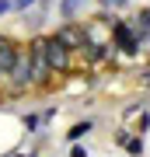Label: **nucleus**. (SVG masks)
I'll return each instance as SVG.
<instances>
[{
	"instance_id": "nucleus-6",
	"label": "nucleus",
	"mask_w": 150,
	"mask_h": 157,
	"mask_svg": "<svg viewBox=\"0 0 150 157\" xmlns=\"http://www.w3.org/2000/svg\"><path fill=\"white\" fill-rule=\"evenodd\" d=\"M87 7H91V0H60L56 11H60L63 21H80V17L87 14Z\"/></svg>"
},
{
	"instance_id": "nucleus-2",
	"label": "nucleus",
	"mask_w": 150,
	"mask_h": 157,
	"mask_svg": "<svg viewBox=\"0 0 150 157\" xmlns=\"http://www.w3.org/2000/svg\"><path fill=\"white\" fill-rule=\"evenodd\" d=\"M70 59H73V49L63 39L49 35V42H45V63H49V70L52 73H67L70 70Z\"/></svg>"
},
{
	"instance_id": "nucleus-12",
	"label": "nucleus",
	"mask_w": 150,
	"mask_h": 157,
	"mask_svg": "<svg viewBox=\"0 0 150 157\" xmlns=\"http://www.w3.org/2000/svg\"><path fill=\"white\" fill-rule=\"evenodd\" d=\"M70 157H87V150H84V147H73V154Z\"/></svg>"
},
{
	"instance_id": "nucleus-9",
	"label": "nucleus",
	"mask_w": 150,
	"mask_h": 157,
	"mask_svg": "<svg viewBox=\"0 0 150 157\" xmlns=\"http://www.w3.org/2000/svg\"><path fill=\"white\" fill-rule=\"evenodd\" d=\"M39 0H14V11H28V7H35Z\"/></svg>"
},
{
	"instance_id": "nucleus-13",
	"label": "nucleus",
	"mask_w": 150,
	"mask_h": 157,
	"mask_svg": "<svg viewBox=\"0 0 150 157\" xmlns=\"http://www.w3.org/2000/svg\"><path fill=\"white\" fill-rule=\"evenodd\" d=\"M143 84H147V87H150V70H147V73H143Z\"/></svg>"
},
{
	"instance_id": "nucleus-1",
	"label": "nucleus",
	"mask_w": 150,
	"mask_h": 157,
	"mask_svg": "<svg viewBox=\"0 0 150 157\" xmlns=\"http://www.w3.org/2000/svg\"><path fill=\"white\" fill-rule=\"evenodd\" d=\"M112 49L126 52V56H136L140 52V32L133 28V21L115 17V25H112Z\"/></svg>"
},
{
	"instance_id": "nucleus-8",
	"label": "nucleus",
	"mask_w": 150,
	"mask_h": 157,
	"mask_svg": "<svg viewBox=\"0 0 150 157\" xmlns=\"http://www.w3.org/2000/svg\"><path fill=\"white\" fill-rule=\"evenodd\" d=\"M87 129H91V122H77V126H73V129H70L67 136H70V140H80V136L87 133Z\"/></svg>"
},
{
	"instance_id": "nucleus-11",
	"label": "nucleus",
	"mask_w": 150,
	"mask_h": 157,
	"mask_svg": "<svg viewBox=\"0 0 150 157\" xmlns=\"http://www.w3.org/2000/svg\"><path fill=\"white\" fill-rule=\"evenodd\" d=\"M7 11H14V0H0V17H4Z\"/></svg>"
},
{
	"instance_id": "nucleus-3",
	"label": "nucleus",
	"mask_w": 150,
	"mask_h": 157,
	"mask_svg": "<svg viewBox=\"0 0 150 157\" xmlns=\"http://www.w3.org/2000/svg\"><path fill=\"white\" fill-rule=\"evenodd\" d=\"M45 42H49V35H35V39L25 45V49H28V56H32V73H35V80L52 77L49 63H45Z\"/></svg>"
},
{
	"instance_id": "nucleus-7",
	"label": "nucleus",
	"mask_w": 150,
	"mask_h": 157,
	"mask_svg": "<svg viewBox=\"0 0 150 157\" xmlns=\"http://www.w3.org/2000/svg\"><path fill=\"white\" fill-rule=\"evenodd\" d=\"M98 4L105 7V11H119V7H129L133 0H98Z\"/></svg>"
},
{
	"instance_id": "nucleus-4",
	"label": "nucleus",
	"mask_w": 150,
	"mask_h": 157,
	"mask_svg": "<svg viewBox=\"0 0 150 157\" xmlns=\"http://www.w3.org/2000/svg\"><path fill=\"white\" fill-rule=\"evenodd\" d=\"M56 39H63L70 45V49H84V42H87V32H84V21H63L60 28L52 32Z\"/></svg>"
},
{
	"instance_id": "nucleus-5",
	"label": "nucleus",
	"mask_w": 150,
	"mask_h": 157,
	"mask_svg": "<svg viewBox=\"0 0 150 157\" xmlns=\"http://www.w3.org/2000/svg\"><path fill=\"white\" fill-rule=\"evenodd\" d=\"M21 52H25V49H21L14 39H4V35H0V73H4V77L14 70V63L21 59Z\"/></svg>"
},
{
	"instance_id": "nucleus-14",
	"label": "nucleus",
	"mask_w": 150,
	"mask_h": 157,
	"mask_svg": "<svg viewBox=\"0 0 150 157\" xmlns=\"http://www.w3.org/2000/svg\"><path fill=\"white\" fill-rule=\"evenodd\" d=\"M14 157H25V154H14Z\"/></svg>"
},
{
	"instance_id": "nucleus-10",
	"label": "nucleus",
	"mask_w": 150,
	"mask_h": 157,
	"mask_svg": "<svg viewBox=\"0 0 150 157\" xmlns=\"http://www.w3.org/2000/svg\"><path fill=\"white\" fill-rule=\"evenodd\" d=\"M140 52H150V32L140 35Z\"/></svg>"
}]
</instances>
